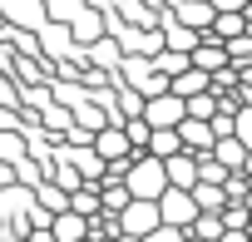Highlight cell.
I'll use <instances>...</instances> for the list:
<instances>
[{"label": "cell", "mask_w": 252, "mask_h": 242, "mask_svg": "<svg viewBox=\"0 0 252 242\" xmlns=\"http://www.w3.org/2000/svg\"><path fill=\"white\" fill-rule=\"evenodd\" d=\"M124 183H129L134 198H158V193L168 188V168H163V158H154V153L144 149V153H134V163H129V173H124Z\"/></svg>", "instance_id": "cell-1"}, {"label": "cell", "mask_w": 252, "mask_h": 242, "mask_svg": "<svg viewBox=\"0 0 252 242\" xmlns=\"http://www.w3.org/2000/svg\"><path fill=\"white\" fill-rule=\"evenodd\" d=\"M188 237V227H173V222H158V227H149L139 242H183Z\"/></svg>", "instance_id": "cell-20"}, {"label": "cell", "mask_w": 252, "mask_h": 242, "mask_svg": "<svg viewBox=\"0 0 252 242\" xmlns=\"http://www.w3.org/2000/svg\"><path fill=\"white\" fill-rule=\"evenodd\" d=\"M94 60H99V64H114V50H109V40H94Z\"/></svg>", "instance_id": "cell-28"}, {"label": "cell", "mask_w": 252, "mask_h": 242, "mask_svg": "<svg viewBox=\"0 0 252 242\" xmlns=\"http://www.w3.org/2000/svg\"><path fill=\"white\" fill-rule=\"evenodd\" d=\"M218 242H252V227H222Z\"/></svg>", "instance_id": "cell-27"}, {"label": "cell", "mask_w": 252, "mask_h": 242, "mask_svg": "<svg viewBox=\"0 0 252 242\" xmlns=\"http://www.w3.org/2000/svg\"><path fill=\"white\" fill-rule=\"evenodd\" d=\"M183 114H188V99L173 94V89L144 99V119H149V129H178V124H183Z\"/></svg>", "instance_id": "cell-2"}, {"label": "cell", "mask_w": 252, "mask_h": 242, "mask_svg": "<svg viewBox=\"0 0 252 242\" xmlns=\"http://www.w3.org/2000/svg\"><path fill=\"white\" fill-rule=\"evenodd\" d=\"M173 5H178L173 15H178L188 30H208V25H213V15H218V10H213V0H173Z\"/></svg>", "instance_id": "cell-10"}, {"label": "cell", "mask_w": 252, "mask_h": 242, "mask_svg": "<svg viewBox=\"0 0 252 242\" xmlns=\"http://www.w3.org/2000/svg\"><path fill=\"white\" fill-rule=\"evenodd\" d=\"M50 232H55V242H89V217L74 212V208H64V212H55Z\"/></svg>", "instance_id": "cell-7"}, {"label": "cell", "mask_w": 252, "mask_h": 242, "mask_svg": "<svg viewBox=\"0 0 252 242\" xmlns=\"http://www.w3.org/2000/svg\"><path fill=\"white\" fill-rule=\"evenodd\" d=\"M247 60H252V30L227 40V64H247Z\"/></svg>", "instance_id": "cell-18"}, {"label": "cell", "mask_w": 252, "mask_h": 242, "mask_svg": "<svg viewBox=\"0 0 252 242\" xmlns=\"http://www.w3.org/2000/svg\"><path fill=\"white\" fill-rule=\"evenodd\" d=\"M69 163H79V178H99V163H104V158H99V153L89 149V153H74Z\"/></svg>", "instance_id": "cell-23"}, {"label": "cell", "mask_w": 252, "mask_h": 242, "mask_svg": "<svg viewBox=\"0 0 252 242\" xmlns=\"http://www.w3.org/2000/svg\"><path fill=\"white\" fill-rule=\"evenodd\" d=\"M69 208H74V212H84V217H94V212H99V198L79 188V193H69Z\"/></svg>", "instance_id": "cell-24"}, {"label": "cell", "mask_w": 252, "mask_h": 242, "mask_svg": "<svg viewBox=\"0 0 252 242\" xmlns=\"http://www.w3.org/2000/svg\"><path fill=\"white\" fill-rule=\"evenodd\" d=\"M69 25H74V35H79V40H99V15H94V10H79Z\"/></svg>", "instance_id": "cell-22"}, {"label": "cell", "mask_w": 252, "mask_h": 242, "mask_svg": "<svg viewBox=\"0 0 252 242\" xmlns=\"http://www.w3.org/2000/svg\"><path fill=\"white\" fill-rule=\"evenodd\" d=\"M188 114H193V119H213V114H218V94H213V89L188 94Z\"/></svg>", "instance_id": "cell-16"}, {"label": "cell", "mask_w": 252, "mask_h": 242, "mask_svg": "<svg viewBox=\"0 0 252 242\" xmlns=\"http://www.w3.org/2000/svg\"><path fill=\"white\" fill-rule=\"evenodd\" d=\"M213 10H252V0H213Z\"/></svg>", "instance_id": "cell-29"}, {"label": "cell", "mask_w": 252, "mask_h": 242, "mask_svg": "<svg viewBox=\"0 0 252 242\" xmlns=\"http://www.w3.org/2000/svg\"><path fill=\"white\" fill-rule=\"evenodd\" d=\"M247 30V10H218L213 15V35L218 40H232V35H242Z\"/></svg>", "instance_id": "cell-12"}, {"label": "cell", "mask_w": 252, "mask_h": 242, "mask_svg": "<svg viewBox=\"0 0 252 242\" xmlns=\"http://www.w3.org/2000/svg\"><path fill=\"white\" fill-rule=\"evenodd\" d=\"M149 227H158V198H129V203H124V212H119V227H114V232L144 237Z\"/></svg>", "instance_id": "cell-4"}, {"label": "cell", "mask_w": 252, "mask_h": 242, "mask_svg": "<svg viewBox=\"0 0 252 242\" xmlns=\"http://www.w3.org/2000/svg\"><path fill=\"white\" fill-rule=\"evenodd\" d=\"M94 153H99L104 163H124V158H134V144H129V134H124V119H119V124H104V129L94 134Z\"/></svg>", "instance_id": "cell-5"}, {"label": "cell", "mask_w": 252, "mask_h": 242, "mask_svg": "<svg viewBox=\"0 0 252 242\" xmlns=\"http://www.w3.org/2000/svg\"><path fill=\"white\" fill-rule=\"evenodd\" d=\"M0 149H5V153H10V158H20V144H15V139H10V134H0Z\"/></svg>", "instance_id": "cell-30"}, {"label": "cell", "mask_w": 252, "mask_h": 242, "mask_svg": "<svg viewBox=\"0 0 252 242\" xmlns=\"http://www.w3.org/2000/svg\"><path fill=\"white\" fill-rule=\"evenodd\" d=\"M188 64H193V60H188V50H173V45H168V50H154V69H163L168 79H173L178 69H188Z\"/></svg>", "instance_id": "cell-14"}, {"label": "cell", "mask_w": 252, "mask_h": 242, "mask_svg": "<svg viewBox=\"0 0 252 242\" xmlns=\"http://www.w3.org/2000/svg\"><path fill=\"white\" fill-rule=\"evenodd\" d=\"M178 149H183L178 129H149V153H154V158H168V153H178Z\"/></svg>", "instance_id": "cell-13"}, {"label": "cell", "mask_w": 252, "mask_h": 242, "mask_svg": "<svg viewBox=\"0 0 252 242\" xmlns=\"http://www.w3.org/2000/svg\"><path fill=\"white\" fill-rule=\"evenodd\" d=\"M178 139H183V149H193V153H208L213 149V124L208 119H193V114H183V124H178Z\"/></svg>", "instance_id": "cell-8"}, {"label": "cell", "mask_w": 252, "mask_h": 242, "mask_svg": "<svg viewBox=\"0 0 252 242\" xmlns=\"http://www.w3.org/2000/svg\"><path fill=\"white\" fill-rule=\"evenodd\" d=\"M188 60H193L198 69H208V74H213V69H222V64H227V40L208 35V40H198V45L188 50Z\"/></svg>", "instance_id": "cell-9"}, {"label": "cell", "mask_w": 252, "mask_h": 242, "mask_svg": "<svg viewBox=\"0 0 252 242\" xmlns=\"http://www.w3.org/2000/svg\"><path fill=\"white\" fill-rule=\"evenodd\" d=\"M188 232H198V237H222V212H198L193 222H188Z\"/></svg>", "instance_id": "cell-17"}, {"label": "cell", "mask_w": 252, "mask_h": 242, "mask_svg": "<svg viewBox=\"0 0 252 242\" xmlns=\"http://www.w3.org/2000/svg\"><path fill=\"white\" fill-rule=\"evenodd\" d=\"M193 203H198V212H222L227 208V188L222 183H193Z\"/></svg>", "instance_id": "cell-11"}, {"label": "cell", "mask_w": 252, "mask_h": 242, "mask_svg": "<svg viewBox=\"0 0 252 242\" xmlns=\"http://www.w3.org/2000/svg\"><path fill=\"white\" fill-rule=\"evenodd\" d=\"M35 198H40V203H45V208H50V212H64V208H69V198H64V193H60V188H50V183H45V178H40V183H35Z\"/></svg>", "instance_id": "cell-19"}, {"label": "cell", "mask_w": 252, "mask_h": 242, "mask_svg": "<svg viewBox=\"0 0 252 242\" xmlns=\"http://www.w3.org/2000/svg\"><path fill=\"white\" fill-rule=\"evenodd\" d=\"M79 10H84V0H50V15L55 20H74Z\"/></svg>", "instance_id": "cell-26"}, {"label": "cell", "mask_w": 252, "mask_h": 242, "mask_svg": "<svg viewBox=\"0 0 252 242\" xmlns=\"http://www.w3.org/2000/svg\"><path fill=\"white\" fill-rule=\"evenodd\" d=\"M247 212H252L247 203H227L222 208V227H247Z\"/></svg>", "instance_id": "cell-25"}, {"label": "cell", "mask_w": 252, "mask_h": 242, "mask_svg": "<svg viewBox=\"0 0 252 242\" xmlns=\"http://www.w3.org/2000/svg\"><path fill=\"white\" fill-rule=\"evenodd\" d=\"M198 217V203H193V188H163L158 193V222H173V227H188Z\"/></svg>", "instance_id": "cell-3"}, {"label": "cell", "mask_w": 252, "mask_h": 242, "mask_svg": "<svg viewBox=\"0 0 252 242\" xmlns=\"http://www.w3.org/2000/svg\"><path fill=\"white\" fill-rule=\"evenodd\" d=\"M163 168H168V183H173V188H193V183H198V153H193V149L168 153Z\"/></svg>", "instance_id": "cell-6"}, {"label": "cell", "mask_w": 252, "mask_h": 242, "mask_svg": "<svg viewBox=\"0 0 252 242\" xmlns=\"http://www.w3.org/2000/svg\"><path fill=\"white\" fill-rule=\"evenodd\" d=\"M183 242H213V237H198V232H188V237H183Z\"/></svg>", "instance_id": "cell-31"}, {"label": "cell", "mask_w": 252, "mask_h": 242, "mask_svg": "<svg viewBox=\"0 0 252 242\" xmlns=\"http://www.w3.org/2000/svg\"><path fill=\"white\" fill-rule=\"evenodd\" d=\"M227 173H232V168H227V163H218V158H213V149H208V153H198V178H203V183H227Z\"/></svg>", "instance_id": "cell-15"}, {"label": "cell", "mask_w": 252, "mask_h": 242, "mask_svg": "<svg viewBox=\"0 0 252 242\" xmlns=\"http://www.w3.org/2000/svg\"><path fill=\"white\" fill-rule=\"evenodd\" d=\"M232 134L252 149V104H242V109H232Z\"/></svg>", "instance_id": "cell-21"}]
</instances>
